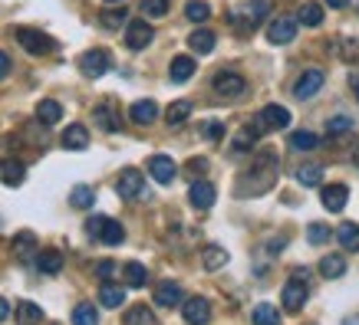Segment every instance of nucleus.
I'll return each instance as SVG.
<instances>
[{
	"instance_id": "393cba45",
	"label": "nucleus",
	"mask_w": 359,
	"mask_h": 325,
	"mask_svg": "<svg viewBox=\"0 0 359 325\" xmlns=\"http://www.w3.org/2000/svg\"><path fill=\"white\" fill-rule=\"evenodd\" d=\"M37 269L46 273V276H57V273L63 269V253L60 250H43L40 256H37Z\"/></svg>"
},
{
	"instance_id": "c756f323",
	"label": "nucleus",
	"mask_w": 359,
	"mask_h": 325,
	"mask_svg": "<svg viewBox=\"0 0 359 325\" xmlns=\"http://www.w3.org/2000/svg\"><path fill=\"white\" fill-rule=\"evenodd\" d=\"M188 115H192V102H188V99H178V102L168 105L165 122H168V125H181V122H188Z\"/></svg>"
},
{
	"instance_id": "9d476101",
	"label": "nucleus",
	"mask_w": 359,
	"mask_h": 325,
	"mask_svg": "<svg viewBox=\"0 0 359 325\" xmlns=\"http://www.w3.org/2000/svg\"><path fill=\"white\" fill-rule=\"evenodd\" d=\"M211 86H214V92H218V96H225V99H234V96H240V92H244V89H247V82H244V76L240 73H231V69H221V73L214 76V82H211Z\"/></svg>"
},
{
	"instance_id": "412c9836",
	"label": "nucleus",
	"mask_w": 359,
	"mask_h": 325,
	"mask_svg": "<svg viewBox=\"0 0 359 325\" xmlns=\"http://www.w3.org/2000/svg\"><path fill=\"white\" fill-rule=\"evenodd\" d=\"M10 250H14L17 260L27 263V260H33V253H37V236H33L30 230H20V234L14 236V247H10Z\"/></svg>"
},
{
	"instance_id": "72a5a7b5",
	"label": "nucleus",
	"mask_w": 359,
	"mask_h": 325,
	"mask_svg": "<svg viewBox=\"0 0 359 325\" xmlns=\"http://www.w3.org/2000/svg\"><path fill=\"white\" fill-rule=\"evenodd\" d=\"M73 325H99V312L92 302H79L73 309Z\"/></svg>"
},
{
	"instance_id": "f257e3e1",
	"label": "nucleus",
	"mask_w": 359,
	"mask_h": 325,
	"mask_svg": "<svg viewBox=\"0 0 359 325\" xmlns=\"http://www.w3.org/2000/svg\"><path fill=\"white\" fill-rule=\"evenodd\" d=\"M277 171H280V161H277V151H260L251 164V171H244L238 181V197H260L274 188L277 181Z\"/></svg>"
},
{
	"instance_id": "1a4fd4ad",
	"label": "nucleus",
	"mask_w": 359,
	"mask_h": 325,
	"mask_svg": "<svg viewBox=\"0 0 359 325\" xmlns=\"http://www.w3.org/2000/svg\"><path fill=\"white\" fill-rule=\"evenodd\" d=\"M294 36H297V20H294V16H277V20L267 23V40L274 46L290 43Z\"/></svg>"
},
{
	"instance_id": "c9c22d12",
	"label": "nucleus",
	"mask_w": 359,
	"mask_h": 325,
	"mask_svg": "<svg viewBox=\"0 0 359 325\" xmlns=\"http://www.w3.org/2000/svg\"><path fill=\"white\" fill-rule=\"evenodd\" d=\"M99 23L105 30H119L122 23H129V14H125V7H112V10H103L99 14Z\"/></svg>"
},
{
	"instance_id": "aec40b11",
	"label": "nucleus",
	"mask_w": 359,
	"mask_h": 325,
	"mask_svg": "<svg viewBox=\"0 0 359 325\" xmlns=\"http://www.w3.org/2000/svg\"><path fill=\"white\" fill-rule=\"evenodd\" d=\"M336 240H340V247H343L346 253H359V223L346 221L336 227Z\"/></svg>"
},
{
	"instance_id": "20e7f679",
	"label": "nucleus",
	"mask_w": 359,
	"mask_h": 325,
	"mask_svg": "<svg viewBox=\"0 0 359 325\" xmlns=\"http://www.w3.org/2000/svg\"><path fill=\"white\" fill-rule=\"evenodd\" d=\"M116 191H119L122 201H135V197H142V194H145V177H142V171H139V168H125V171H119Z\"/></svg>"
},
{
	"instance_id": "6ab92c4d",
	"label": "nucleus",
	"mask_w": 359,
	"mask_h": 325,
	"mask_svg": "<svg viewBox=\"0 0 359 325\" xmlns=\"http://www.w3.org/2000/svg\"><path fill=\"white\" fill-rule=\"evenodd\" d=\"M90 145V128L86 125H70L66 132H63V148H70V151H83V148Z\"/></svg>"
},
{
	"instance_id": "5701e85b",
	"label": "nucleus",
	"mask_w": 359,
	"mask_h": 325,
	"mask_svg": "<svg viewBox=\"0 0 359 325\" xmlns=\"http://www.w3.org/2000/svg\"><path fill=\"white\" fill-rule=\"evenodd\" d=\"M63 118V105L57 99H43V102L37 105V122L40 125H57Z\"/></svg>"
},
{
	"instance_id": "a211bd4d",
	"label": "nucleus",
	"mask_w": 359,
	"mask_h": 325,
	"mask_svg": "<svg viewBox=\"0 0 359 325\" xmlns=\"http://www.w3.org/2000/svg\"><path fill=\"white\" fill-rule=\"evenodd\" d=\"M346 201H349V188L346 184H329V188H323V204H327V210L340 214L346 207Z\"/></svg>"
},
{
	"instance_id": "f3484780",
	"label": "nucleus",
	"mask_w": 359,
	"mask_h": 325,
	"mask_svg": "<svg viewBox=\"0 0 359 325\" xmlns=\"http://www.w3.org/2000/svg\"><path fill=\"white\" fill-rule=\"evenodd\" d=\"M129 118H132L135 125H152V122L158 118V105L152 102V99H139V102H132V109H129Z\"/></svg>"
},
{
	"instance_id": "9b49d317",
	"label": "nucleus",
	"mask_w": 359,
	"mask_h": 325,
	"mask_svg": "<svg viewBox=\"0 0 359 325\" xmlns=\"http://www.w3.org/2000/svg\"><path fill=\"white\" fill-rule=\"evenodd\" d=\"M323 82H327L323 69H307V73L294 82V96H297V99H310V96H316V92L323 89Z\"/></svg>"
},
{
	"instance_id": "423d86ee",
	"label": "nucleus",
	"mask_w": 359,
	"mask_h": 325,
	"mask_svg": "<svg viewBox=\"0 0 359 325\" xmlns=\"http://www.w3.org/2000/svg\"><path fill=\"white\" fill-rule=\"evenodd\" d=\"M181 315L188 325H208L211 322V302L205 295H192V299H181Z\"/></svg>"
},
{
	"instance_id": "4d7b16f0",
	"label": "nucleus",
	"mask_w": 359,
	"mask_h": 325,
	"mask_svg": "<svg viewBox=\"0 0 359 325\" xmlns=\"http://www.w3.org/2000/svg\"><path fill=\"white\" fill-rule=\"evenodd\" d=\"M356 164H359V151H356Z\"/></svg>"
},
{
	"instance_id": "2eb2a0df",
	"label": "nucleus",
	"mask_w": 359,
	"mask_h": 325,
	"mask_svg": "<svg viewBox=\"0 0 359 325\" xmlns=\"http://www.w3.org/2000/svg\"><path fill=\"white\" fill-rule=\"evenodd\" d=\"M181 286L172 280H165L155 286V306H162V309H175V306H181Z\"/></svg>"
},
{
	"instance_id": "49530a36",
	"label": "nucleus",
	"mask_w": 359,
	"mask_h": 325,
	"mask_svg": "<svg viewBox=\"0 0 359 325\" xmlns=\"http://www.w3.org/2000/svg\"><path fill=\"white\" fill-rule=\"evenodd\" d=\"M201 135H205L208 142H221V138H225V125H221V122H205V125H201Z\"/></svg>"
},
{
	"instance_id": "473e14b6",
	"label": "nucleus",
	"mask_w": 359,
	"mask_h": 325,
	"mask_svg": "<svg viewBox=\"0 0 359 325\" xmlns=\"http://www.w3.org/2000/svg\"><path fill=\"white\" fill-rule=\"evenodd\" d=\"M70 204L79 207V210H83V207H92L96 204V191H92L90 184H76L73 191H70Z\"/></svg>"
},
{
	"instance_id": "58836bf2",
	"label": "nucleus",
	"mask_w": 359,
	"mask_h": 325,
	"mask_svg": "<svg viewBox=\"0 0 359 325\" xmlns=\"http://www.w3.org/2000/svg\"><path fill=\"white\" fill-rule=\"evenodd\" d=\"M185 16H188L192 23H205V20L211 16V7L205 3V0H192V3L185 7Z\"/></svg>"
},
{
	"instance_id": "b1692460",
	"label": "nucleus",
	"mask_w": 359,
	"mask_h": 325,
	"mask_svg": "<svg viewBox=\"0 0 359 325\" xmlns=\"http://www.w3.org/2000/svg\"><path fill=\"white\" fill-rule=\"evenodd\" d=\"M23 175H27V168H23V161H17V158H7V161L0 164V177H3V184H10V188L23 184Z\"/></svg>"
},
{
	"instance_id": "f03ea898",
	"label": "nucleus",
	"mask_w": 359,
	"mask_h": 325,
	"mask_svg": "<svg viewBox=\"0 0 359 325\" xmlns=\"http://www.w3.org/2000/svg\"><path fill=\"white\" fill-rule=\"evenodd\" d=\"M17 43H20V49H27L30 56H46V53L57 49V40L53 36H46L43 30H33V27L17 30Z\"/></svg>"
},
{
	"instance_id": "cd10ccee",
	"label": "nucleus",
	"mask_w": 359,
	"mask_h": 325,
	"mask_svg": "<svg viewBox=\"0 0 359 325\" xmlns=\"http://www.w3.org/2000/svg\"><path fill=\"white\" fill-rule=\"evenodd\" d=\"M201 263H205L208 273H214V269L227 266V250L225 247H205V250H201Z\"/></svg>"
},
{
	"instance_id": "c85d7f7f",
	"label": "nucleus",
	"mask_w": 359,
	"mask_h": 325,
	"mask_svg": "<svg viewBox=\"0 0 359 325\" xmlns=\"http://www.w3.org/2000/svg\"><path fill=\"white\" fill-rule=\"evenodd\" d=\"M122 276H125V286H132V289H142V286H145V280H149V269H145L142 263H125Z\"/></svg>"
},
{
	"instance_id": "37998d69",
	"label": "nucleus",
	"mask_w": 359,
	"mask_h": 325,
	"mask_svg": "<svg viewBox=\"0 0 359 325\" xmlns=\"http://www.w3.org/2000/svg\"><path fill=\"white\" fill-rule=\"evenodd\" d=\"M307 240L316 243V247H320V243H327V240H329V227H327V223H310V227H307Z\"/></svg>"
},
{
	"instance_id": "dca6fc26",
	"label": "nucleus",
	"mask_w": 359,
	"mask_h": 325,
	"mask_svg": "<svg viewBox=\"0 0 359 325\" xmlns=\"http://www.w3.org/2000/svg\"><path fill=\"white\" fill-rule=\"evenodd\" d=\"M92 122L103 128V132H119V115H116V109L112 102H99L92 109Z\"/></svg>"
},
{
	"instance_id": "79ce46f5",
	"label": "nucleus",
	"mask_w": 359,
	"mask_h": 325,
	"mask_svg": "<svg viewBox=\"0 0 359 325\" xmlns=\"http://www.w3.org/2000/svg\"><path fill=\"white\" fill-rule=\"evenodd\" d=\"M349 128H353V118H346V115H333V118L327 122L329 138H340V135H349Z\"/></svg>"
},
{
	"instance_id": "09e8293b",
	"label": "nucleus",
	"mask_w": 359,
	"mask_h": 325,
	"mask_svg": "<svg viewBox=\"0 0 359 325\" xmlns=\"http://www.w3.org/2000/svg\"><path fill=\"white\" fill-rule=\"evenodd\" d=\"M7 73H10V56H7V53L0 49V79H3Z\"/></svg>"
},
{
	"instance_id": "a18cd8bd",
	"label": "nucleus",
	"mask_w": 359,
	"mask_h": 325,
	"mask_svg": "<svg viewBox=\"0 0 359 325\" xmlns=\"http://www.w3.org/2000/svg\"><path fill=\"white\" fill-rule=\"evenodd\" d=\"M340 56H343L346 63H359V36H349V40H343Z\"/></svg>"
},
{
	"instance_id": "7c9ffc66",
	"label": "nucleus",
	"mask_w": 359,
	"mask_h": 325,
	"mask_svg": "<svg viewBox=\"0 0 359 325\" xmlns=\"http://www.w3.org/2000/svg\"><path fill=\"white\" fill-rule=\"evenodd\" d=\"M125 325H158V319H155V312L149 306H132L125 312Z\"/></svg>"
},
{
	"instance_id": "f8f14e48",
	"label": "nucleus",
	"mask_w": 359,
	"mask_h": 325,
	"mask_svg": "<svg viewBox=\"0 0 359 325\" xmlns=\"http://www.w3.org/2000/svg\"><path fill=\"white\" fill-rule=\"evenodd\" d=\"M214 197H218V191H214L211 181H195V184L188 188V201H192L195 210H211V207H214Z\"/></svg>"
},
{
	"instance_id": "de8ad7c7",
	"label": "nucleus",
	"mask_w": 359,
	"mask_h": 325,
	"mask_svg": "<svg viewBox=\"0 0 359 325\" xmlns=\"http://www.w3.org/2000/svg\"><path fill=\"white\" fill-rule=\"evenodd\" d=\"M96 276H99V280H112V276H116V263H112V260L96 263Z\"/></svg>"
},
{
	"instance_id": "0eeeda50",
	"label": "nucleus",
	"mask_w": 359,
	"mask_h": 325,
	"mask_svg": "<svg viewBox=\"0 0 359 325\" xmlns=\"http://www.w3.org/2000/svg\"><path fill=\"white\" fill-rule=\"evenodd\" d=\"M152 40H155V30H152V23H145V20H132V23L125 27V46H129L132 53H142Z\"/></svg>"
},
{
	"instance_id": "864d4df0",
	"label": "nucleus",
	"mask_w": 359,
	"mask_h": 325,
	"mask_svg": "<svg viewBox=\"0 0 359 325\" xmlns=\"http://www.w3.org/2000/svg\"><path fill=\"white\" fill-rule=\"evenodd\" d=\"M343 325H359V315H346Z\"/></svg>"
},
{
	"instance_id": "a19ab883",
	"label": "nucleus",
	"mask_w": 359,
	"mask_h": 325,
	"mask_svg": "<svg viewBox=\"0 0 359 325\" xmlns=\"http://www.w3.org/2000/svg\"><path fill=\"white\" fill-rule=\"evenodd\" d=\"M251 319H254V325H277V319H280V315H277V309H274L270 302H260Z\"/></svg>"
},
{
	"instance_id": "ddd939ff",
	"label": "nucleus",
	"mask_w": 359,
	"mask_h": 325,
	"mask_svg": "<svg viewBox=\"0 0 359 325\" xmlns=\"http://www.w3.org/2000/svg\"><path fill=\"white\" fill-rule=\"evenodd\" d=\"M149 175L155 177L158 184H172L175 175H178V168H175V161H172L168 155H152L149 158Z\"/></svg>"
},
{
	"instance_id": "a878e982",
	"label": "nucleus",
	"mask_w": 359,
	"mask_h": 325,
	"mask_svg": "<svg viewBox=\"0 0 359 325\" xmlns=\"http://www.w3.org/2000/svg\"><path fill=\"white\" fill-rule=\"evenodd\" d=\"M320 273H323L327 280H340V276L346 273V260L340 256V253H329V256L320 260Z\"/></svg>"
},
{
	"instance_id": "3c124183",
	"label": "nucleus",
	"mask_w": 359,
	"mask_h": 325,
	"mask_svg": "<svg viewBox=\"0 0 359 325\" xmlns=\"http://www.w3.org/2000/svg\"><path fill=\"white\" fill-rule=\"evenodd\" d=\"M7 315H10V302H7V299H3V295H0V322H3V319H7Z\"/></svg>"
},
{
	"instance_id": "7ed1b4c3",
	"label": "nucleus",
	"mask_w": 359,
	"mask_h": 325,
	"mask_svg": "<svg viewBox=\"0 0 359 325\" xmlns=\"http://www.w3.org/2000/svg\"><path fill=\"white\" fill-rule=\"evenodd\" d=\"M86 230H90V236H96L99 243H105V247H119L122 240H125V227H122L119 221H109V217H90Z\"/></svg>"
},
{
	"instance_id": "c03bdc74",
	"label": "nucleus",
	"mask_w": 359,
	"mask_h": 325,
	"mask_svg": "<svg viewBox=\"0 0 359 325\" xmlns=\"http://www.w3.org/2000/svg\"><path fill=\"white\" fill-rule=\"evenodd\" d=\"M142 14L145 16H165L168 14V0H142Z\"/></svg>"
},
{
	"instance_id": "6e6552de",
	"label": "nucleus",
	"mask_w": 359,
	"mask_h": 325,
	"mask_svg": "<svg viewBox=\"0 0 359 325\" xmlns=\"http://www.w3.org/2000/svg\"><path fill=\"white\" fill-rule=\"evenodd\" d=\"M307 299H310V289H307V282L303 280H294L290 276V282L284 286V293H280V302H284L287 312H300L303 306H307Z\"/></svg>"
},
{
	"instance_id": "4468645a",
	"label": "nucleus",
	"mask_w": 359,
	"mask_h": 325,
	"mask_svg": "<svg viewBox=\"0 0 359 325\" xmlns=\"http://www.w3.org/2000/svg\"><path fill=\"white\" fill-rule=\"evenodd\" d=\"M257 122L264 125V132L287 128V125H290V112H287L284 105H264V109H260V115H257Z\"/></svg>"
},
{
	"instance_id": "ea45409f",
	"label": "nucleus",
	"mask_w": 359,
	"mask_h": 325,
	"mask_svg": "<svg viewBox=\"0 0 359 325\" xmlns=\"http://www.w3.org/2000/svg\"><path fill=\"white\" fill-rule=\"evenodd\" d=\"M320 145V138L314 132H294L290 135V148H297V151H314Z\"/></svg>"
},
{
	"instance_id": "6e6d98bb",
	"label": "nucleus",
	"mask_w": 359,
	"mask_h": 325,
	"mask_svg": "<svg viewBox=\"0 0 359 325\" xmlns=\"http://www.w3.org/2000/svg\"><path fill=\"white\" fill-rule=\"evenodd\" d=\"M105 3H112V7H122V0H105Z\"/></svg>"
},
{
	"instance_id": "603ef678",
	"label": "nucleus",
	"mask_w": 359,
	"mask_h": 325,
	"mask_svg": "<svg viewBox=\"0 0 359 325\" xmlns=\"http://www.w3.org/2000/svg\"><path fill=\"white\" fill-rule=\"evenodd\" d=\"M327 3H329V7H333V10H343V7H346V3H349V0H327Z\"/></svg>"
},
{
	"instance_id": "bb28decb",
	"label": "nucleus",
	"mask_w": 359,
	"mask_h": 325,
	"mask_svg": "<svg viewBox=\"0 0 359 325\" xmlns=\"http://www.w3.org/2000/svg\"><path fill=\"white\" fill-rule=\"evenodd\" d=\"M214 43H218V36H214L211 30H195V33L188 36V46H192L195 53H201V56H205V53H211V49H214Z\"/></svg>"
},
{
	"instance_id": "4be33fe9",
	"label": "nucleus",
	"mask_w": 359,
	"mask_h": 325,
	"mask_svg": "<svg viewBox=\"0 0 359 325\" xmlns=\"http://www.w3.org/2000/svg\"><path fill=\"white\" fill-rule=\"evenodd\" d=\"M195 59L192 56H175L172 59V66H168V76H172V82H188L192 76H195Z\"/></svg>"
},
{
	"instance_id": "4c0bfd02",
	"label": "nucleus",
	"mask_w": 359,
	"mask_h": 325,
	"mask_svg": "<svg viewBox=\"0 0 359 325\" xmlns=\"http://www.w3.org/2000/svg\"><path fill=\"white\" fill-rule=\"evenodd\" d=\"M17 319H20V325H37L43 319V309L37 302H20L17 306Z\"/></svg>"
},
{
	"instance_id": "39448f33",
	"label": "nucleus",
	"mask_w": 359,
	"mask_h": 325,
	"mask_svg": "<svg viewBox=\"0 0 359 325\" xmlns=\"http://www.w3.org/2000/svg\"><path fill=\"white\" fill-rule=\"evenodd\" d=\"M109 66H112V59L105 49H86L83 56H79V73L90 76V79H99V76L109 73Z\"/></svg>"
},
{
	"instance_id": "8fccbe9b",
	"label": "nucleus",
	"mask_w": 359,
	"mask_h": 325,
	"mask_svg": "<svg viewBox=\"0 0 359 325\" xmlns=\"http://www.w3.org/2000/svg\"><path fill=\"white\" fill-rule=\"evenodd\" d=\"M205 168H208V161H205V158H195V161H188V171H192V175L205 171Z\"/></svg>"
},
{
	"instance_id": "f704fd0d",
	"label": "nucleus",
	"mask_w": 359,
	"mask_h": 325,
	"mask_svg": "<svg viewBox=\"0 0 359 325\" xmlns=\"http://www.w3.org/2000/svg\"><path fill=\"white\" fill-rule=\"evenodd\" d=\"M297 181L303 188H316L323 181V168L320 164H303V168H297Z\"/></svg>"
},
{
	"instance_id": "5fc2aeb1",
	"label": "nucleus",
	"mask_w": 359,
	"mask_h": 325,
	"mask_svg": "<svg viewBox=\"0 0 359 325\" xmlns=\"http://www.w3.org/2000/svg\"><path fill=\"white\" fill-rule=\"evenodd\" d=\"M353 89H356V96H359V76H353Z\"/></svg>"
},
{
	"instance_id": "2f4dec72",
	"label": "nucleus",
	"mask_w": 359,
	"mask_h": 325,
	"mask_svg": "<svg viewBox=\"0 0 359 325\" xmlns=\"http://www.w3.org/2000/svg\"><path fill=\"white\" fill-rule=\"evenodd\" d=\"M99 302H103L105 309H119L122 302H125V293H122L119 286H112V282H105L103 289H99Z\"/></svg>"
},
{
	"instance_id": "e433bc0d",
	"label": "nucleus",
	"mask_w": 359,
	"mask_h": 325,
	"mask_svg": "<svg viewBox=\"0 0 359 325\" xmlns=\"http://www.w3.org/2000/svg\"><path fill=\"white\" fill-rule=\"evenodd\" d=\"M300 23H303V27H320V23H323V7L314 3V0L303 3V7H300Z\"/></svg>"
}]
</instances>
